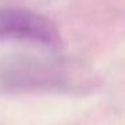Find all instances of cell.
<instances>
[{
	"label": "cell",
	"instance_id": "obj_1",
	"mask_svg": "<svg viewBox=\"0 0 125 125\" xmlns=\"http://www.w3.org/2000/svg\"><path fill=\"white\" fill-rule=\"evenodd\" d=\"M26 41L49 49H59L62 38L57 26L43 15L27 8H0V41Z\"/></svg>",
	"mask_w": 125,
	"mask_h": 125
}]
</instances>
